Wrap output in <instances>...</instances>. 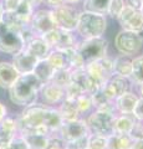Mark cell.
Returning a JSON list of instances; mask_svg holds the SVG:
<instances>
[{
    "label": "cell",
    "mask_w": 143,
    "mask_h": 149,
    "mask_svg": "<svg viewBox=\"0 0 143 149\" xmlns=\"http://www.w3.org/2000/svg\"><path fill=\"white\" fill-rule=\"evenodd\" d=\"M141 13H142V15H143V3H142V8H141Z\"/></svg>",
    "instance_id": "f6af8a7d"
},
{
    "label": "cell",
    "mask_w": 143,
    "mask_h": 149,
    "mask_svg": "<svg viewBox=\"0 0 143 149\" xmlns=\"http://www.w3.org/2000/svg\"><path fill=\"white\" fill-rule=\"evenodd\" d=\"M132 136L135 137V139H142L143 138V122H138L135 130L132 132Z\"/></svg>",
    "instance_id": "74e56055"
},
{
    "label": "cell",
    "mask_w": 143,
    "mask_h": 149,
    "mask_svg": "<svg viewBox=\"0 0 143 149\" xmlns=\"http://www.w3.org/2000/svg\"><path fill=\"white\" fill-rule=\"evenodd\" d=\"M67 144L60 138L57 134H54V136L50 137V141L46 149H65Z\"/></svg>",
    "instance_id": "836d02e7"
},
{
    "label": "cell",
    "mask_w": 143,
    "mask_h": 149,
    "mask_svg": "<svg viewBox=\"0 0 143 149\" xmlns=\"http://www.w3.org/2000/svg\"><path fill=\"white\" fill-rule=\"evenodd\" d=\"M50 82H52V83H55V85H57V86H61L63 88H66L71 83V70H67V68L55 70V72L52 74Z\"/></svg>",
    "instance_id": "f1b7e54d"
},
{
    "label": "cell",
    "mask_w": 143,
    "mask_h": 149,
    "mask_svg": "<svg viewBox=\"0 0 143 149\" xmlns=\"http://www.w3.org/2000/svg\"><path fill=\"white\" fill-rule=\"evenodd\" d=\"M6 113H8L6 107L4 106V104L1 103V102H0V120H1L3 118H5V117H6V116H8Z\"/></svg>",
    "instance_id": "ab89813d"
},
{
    "label": "cell",
    "mask_w": 143,
    "mask_h": 149,
    "mask_svg": "<svg viewBox=\"0 0 143 149\" xmlns=\"http://www.w3.org/2000/svg\"><path fill=\"white\" fill-rule=\"evenodd\" d=\"M25 139V142L29 146V149H46L51 136L46 134H39V133H25L20 134Z\"/></svg>",
    "instance_id": "d4e9b609"
},
{
    "label": "cell",
    "mask_w": 143,
    "mask_h": 149,
    "mask_svg": "<svg viewBox=\"0 0 143 149\" xmlns=\"http://www.w3.org/2000/svg\"><path fill=\"white\" fill-rule=\"evenodd\" d=\"M38 62H39V60L30 52H27L25 49L20 50L15 55H13V60H11L13 66L15 67V70L20 74L33 72Z\"/></svg>",
    "instance_id": "5bb4252c"
},
{
    "label": "cell",
    "mask_w": 143,
    "mask_h": 149,
    "mask_svg": "<svg viewBox=\"0 0 143 149\" xmlns=\"http://www.w3.org/2000/svg\"><path fill=\"white\" fill-rule=\"evenodd\" d=\"M124 6H126L124 0H111L110 6L107 9V13H106V16L111 17V19H117L118 15L124 9Z\"/></svg>",
    "instance_id": "4dcf8cb0"
},
{
    "label": "cell",
    "mask_w": 143,
    "mask_h": 149,
    "mask_svg": "<svg viewBox=\"0 0 143 149\" xmlns=\"http://www.w3.org/2000/svg\"><path fill=\"white\" fill-rule=\"evenodd\" d=\"M136 139L132 134L112 133L107 137L106 149H130L135 146Z\"/></svg>",
    "instance_id": "ffe728a7"
},
{
    "label": "cell",
    "mask_w": 143,
    "mask_h": 149,
    "mask_svg": "<svg viewBox=\"0 0 143 149\" xmlns=\"http://www.w3.org/2000/svg\"><path fill=\"white\" fill-rule=\"evenodd\" d=\"M111 0H82L81 8L82 10H89V11H95L100 14L107 13V9L110 6Z\"/></svg>",
    "instance_id": "83f0119b"
},
{
    "label": "cell",
    "mask_w": 143,
    "mask_h": 149,
    "mask_svg": "<svg viewBox=\"0 0 143 149\" xmlns=\"http://www.w3.org/2000/svg\"><path fill=\"white\" fill-rule=\"evenodd\" d=\"M106 146H107V137L89 133V136L86 138L87 149H106Z\"/></svg>",
    "instance_id": "f546056e"
},
{
    "label": "cell",
    "mask_w": 143,
    "mask_h": 149,
    "mask_svg": "<svg viewBox=\"0 0 143 149\" xmlns=\"http://www.w3.org/2000/svg\"><path fill=\"white\" fill-rule=\"evenodd\" d=\"M113 113L100 109H93L85 117L89 132L102 137H108L113 133Z\"/></svg>",
    "instance_id": "8992f818"
},
{
    "label": "cell",
    "mask_w": 143,
    "mask_h": 149,
    "mask_svg": "<svg viewBox=\"0 0 143 149\" xmlns=\"http://www.w3.org/2000/svg\"><path fill=\"white\" fill-rule=\"evenodd\" d=\"M66 98V91L61 86H57L52 82H46L40 88L39 101L41 104L47 107H57Z\"/></svg>",
    "instance_id": "7c38bea8"
},
{
    "label": "cell",
    "mask_w": 143,
    "mask_h": 149,
    "mask_svg": "<svg viewBox=\"0 0 143 149\" xmlns=\"http://www.w3.org/2000/svg\"><path fill=\"white\" fill-rule=\"evenodd\" d=\"M56 108L60 112V116H61L63 122H65V120H73V119L81 118L80 113H78V109H77L75 100L65 98L61 103L56 107Z\"/></svg>",
    "instance_id": "603a6c76"
},
{
    "label": "cell",
    "mask_w": 143,
    "mask_h": 149,
    "mask_svg": "<svg viewBox=\"0 0 143 149\" xmlns=\"http://www.w3.org/2000/svg\"><path fill=\"white\" fill-rule=\"evenodd\" d=\"M133 90H135V92L138 95V97H140V98H143V83L136 86L135 88H133Z\"/></svg>",
    "instance_id": "60d3db41"
},
{
    "label": "cell",
    "mask_w": 143,
    "mask_h": 149,
    "mask_svg": "<svg viewBox=\"0 0 143 149\" xmlns=\"http://www.w3.org/2000/svg\"><path fill=\"white\" fill-rule=\"evenodd\" d=\"M71 83L77 86L84 93L89 95H93L96 91L100 90L85 68L71 70Z\"/></svg>",
    "instance_id": "9a60e30c"
},
{
    "label": "cell",
    "mask_w": 143,
    "mask_h": 149,
    "mask_svg": "<svg viewBox=\"0 0 143 149\" xmlns=\"http://www.w3.org/2000/svg\"><path fill=\"white\" fill-rule=\"evenodd\" d=\"M66 0H43V5L47 9H54L56 6H60L65 4Z\"/></svg>",
    "instance_id": "d590c367"
},
{
    "label": "cell",
    "mask_w": 143,
    "mask_h": 149,
    "mask_svg": "<svg viewBox=\"0 0 143 149\" xmlns=\"http://www.w3.org/2000/svg\"><path fill=\"white\" fill-rule=\"evenodd\" d=\"M24 49L33 56H35L39 61L47 57V55L51 51V49L49 47V45L45 42L41 36H36L34 39H31L29 42H26L24 45Z\"/></svg>",
    "instance_id": "d6986e66"
},
{
    "label": "cell",
    "mask_w": 143,
    "mask_h": 149,
    "mask_svg": "<svg viewBox=\"0 0 143 149\" xmlns=\"http://www.w3.org/2000/svg\"><path fill=\"white\" fill-rule=\"evenodd\" d=\"M22 1L27 3L30 6H33L34 9H36V8H40L41 5H43V0H22Z\"/></svg>",
    "instance_id": "f35d334b"
},
{
    "label": "cell",
    "mask_w": 143,
    "mask_h": 149,
    "mask_svg": "<svg viewBox=\"0 0 143 149\" xmlns=\"http://www.w3.org/2000/svg\"><path fill=\"white\" fill-rule=\"evenodd\" d=\"M54 72H55V68L51 66V63L46 58L40 60V61L36 63V66L33 71V73L39 78V81L43 83V85L51 80Z\"/></svg>",
    "instance_id": "cb8c5ba5"
},
{
    "label": "cell",
    "mask_w": 143,
    "mask_h": 149,
    "mask_svg": "<svg viewBox=\"0 0 143 149\" xmlns=\"http://www.w3.org/2000/svg\"><path fill=\"white\" fill-rule=\"evenodd\" d=\"M132 58L130 56H124V55H117L113 57V74H118L122 77H131L132 73Z\"/></svg>",
    "instance_id": "7402d4cb"
},
{
    "label": "cell",
    "mask_w": 143,
    "mask_h": 149,
    "mask_svg": "<svg viewBox=\"0 0 143 149\" xmlns=\"http://www.w3.org/2000/svg\"><path fill=\"white\" fill-rule=\"evenodd\" d=\"M133 116L136 117L138 122H143V98L138 100L135 109H133Z\"/></svg>",
    "instance_id": "e575fe53"
},
{
    "label": "cell",
    "mask_w": 143,
    "mask_h": 149,
    "mask_svg": "<svg viewBox=\"0 0 143 149\" xmlns=\"http://www.w3.org/2000/svg\"><path fill=\"white\" fill-rule=\"evenodd\" d=\"M112 62H113V57H111L110 55H107L106 57L97 60V61L87 65L85 67L87 73L90 74V77L93 80V82L96 83V86L98 88H102L106 81L113 74Z\"/></svg>",
    "instance_id": "9c48e42d"
},
{
    "label": "cell",
    "mask_w": 143,
    "mask_h": 149,
    "mask_svg": "<svg viewBox=\"0 0 143 149\" xmlns=\"http://www.w3.org/2000/svg\"><path fill=\"white\" fill-rule=\"evenodd\" d=\"M17 134L15 118L6 116L0 120V149H5Z\"/></svg>",
    "instance_id": "e0dca14e"
},
{
    "label": "cell",
    "mask_w": 143,
    "mask_h": 149,
    "mask_svg": "<svg viewBox=\"0 0 143 149\" xmlns=\"http://www.w3.org/2000/svg\"><path fill=\"white\" fill-rule=\"evenodd\" d=\"M22 0H0L4 13H13L20 6Z\"/></svg>",
    "instance_id": "d6a6232c"
},
{
    "label": "cell",
    "mask_w": 143,
    "mask_h": 149,
    "mask_svg": "<svg viewBox=\"0 0 143 149\" xmlns=\"http://www.w3.org/2000/svg\"><path fill=\"white\" fill-rule=\"evenodd\" d=\"M30 27L38 36H43L50 30L55 29L56 26H55L54 19L51 15V9H47L45 6L34 9L30 20Z\"/></svg>",
    "instance_id": "30bf717a"
},
{
    "label": "cell",
    "mask_w": 143,
    "mask_h": 149,
    "mask_svg": "<svg viewBox=\"0 0 143 149\" xmlns=\"http://www.w3.org/2000/svg\"><path fill=\"white\" fill-rule=\"evenodd\" d=\"M78 113L82 118H85L87 114H90L92 111L95 109V104H93V98H92V95L89 93H82L81 96H78L75 100Z\"/></svg>",
    "instance_id": "4316f807"
},
{
    "label": "cell",
    "mask_w": 143,
    "mask_h": 149,
    "mask_svg": "<svg viewBox=\"0 0 143 149\" xmlns=\"http://www.w3.org/2000/svg\"><path fill=\"white\" fill-rule=\"evenodd\" d=\"M43 83L33 72L19 74L16 81L9 87V98L19 107H29L39 102V92Z\"/></svg>",
    "instance_id": "6da1fadb"
},
{
    "label": "cell",
    "mask_w": 143,
    "mask_h": 149,
    "mask_svg": "<svg viewBox=\"0 0 143 149\" xmlns=\"http://www.w3.org/2000/svg\"><path fill=\"white\" fill-rule=\"evenodd\" d=\"M131 90H133V85L130 78L118 76V74H112L101 88L103 95L111 101H114L124 92Z\"/></svg>",
    "instance_id": "8fae6325"
},
{
    "label": "cell",
    "mask_w": 143,
    "mask_h": 149,
    "mask_svg": "<svg viewBox=\"0 0 143 149\" xmlns=\"http://www.w3.org/2000/svg\"><path fill=\"white\" fill-rule=\"evenodd\" d=\"M130 80L133 88L143 83V54L137 55L132 58V73Z\"/></svg>",
    "instance_id": "484cf974"
},
{
    "label": "cell",
    "mask_w": 143,
    "mask_h": 149,
    "mask_svg": "<svg viewBox=\"0 0 143 149\" xmlns=\"http://www.w3.org/2000/svg\"><path fill=\"white\" fill-rule=\"evenodd\" d=\"M5 149H29V146H27L25 139L22 138L20 134H16Z\"/></svg>",
    "instance_id": "1f68e13d"
},
{
    "label": "cell",
    "mask_w": 143,
    "mask_h": 149,
    "mask_svg": "<svg viewBox=\"0 0 143 149\" xmlns=\"http://www.w3.org/2000/svg\"><path fill=\"white\" fill-rule=\"evenodd\" d=\"M130 149H137V148H136V146H133V147H132V148H130Z\"/></svg>",
    "instance_id": "bcb514c9"
},
{
    "label": "cell",
    "mask_w": 143,
    "mask_h": 149,
    "mask_svg": "<svg viewBox=\"0 0 143 149\" xmlns=\"http://www.w3.org/2000/svg\"><path fill=\"white\" fill-rule=\"evenodd\" d=\"M24 40L20 30L11 26L4 20L0 21V51L6 55H15L24 49Z\"/></svg>",
    "instance_id": "52a82bcc"
},
{
    "label": "cell",
    "mask_w": 143,
    "mask_h": 149,
    "mask_svg": "<svg viewBox=\"0 0 143 149\" xmlns=\"http://www.w3.org/2000/svg\"><path fill=\"white\" fill-rule=\"evenodd\" d=\"M89 128H87L85 118H77L73 120H65L62 122L61 127L57 130V136L62 139L66 144H72L77 141H81L89 136Z\"/></svg>",
    "instance_id": "ba28073f"
},
{
    "label": "cell",
    "mask_w": 143,
    "mask_h": 149,
    "mask_svg": "<svg viewBox=\"0 0 143 149\" xmlns=\"http://www.w3.org/2000/svg\"><path fill=\"white\" fill-rule=\"evenodd\" d=\"M75 50L86 67L87 65L108 55V40L105 36L95 39H80Z\"/></svg>",
    "instance_id": "3957f363"
},
{
    "label": "cell",
    "mask_w": 143,
    "mask_h": 149,
    "mask_svg": "<svg viewBox=\"0 0 143 149\" xmlns=\"http://www.w3.org/2000/svg\"><path fill=\"white\" fill-rule=\"evenodd\" d=\"M84 149H87V148H84Z\"/></svg>",
    "instance_id": "7dc6e473"
},
{
    "label": "cell",
    "mask_w": 143,
    "mask_h": 149,
    "mask_svg": "<svg viewBox=\"0 0 143 149\" xmlns=\"http://www.w3.org/2000/svg\"><path fill=\"white\" fill-rule=\"evenodd\" d=\"M107 27L108 17L105 14L81 10L75 32L78 39H95L105 36Z\"/></svg>",
    "instance_id": "7a4b0ae2"
},
{
    "label": "cell",
    "mask_w": 143,
    "mask_h": 149,
    "mask_svg": "<svg viewBox=\"0 0 143 149\" xmlns=\"http://www.w3.org/2000/svg\"><path fill=\"white\" fill-rule=\"evenodd\" d=\"M81 10V6L71 5V4L66 3L51 9V15L55 26L66 31H75Z\"/></svg>",
    "instance_id": "5b68a950"
},
{
    "label": "cell",
    "mask_w": 143,
    "mask_h": 149,
    "mask_svg": "<svg viewBox=\"0 0 143 149\" xmlns=\"http://www.w3.org/2000/svg\"><path fill=\"white\" fill-rule=\"evenodd\" d=\"M138 120L133 113H116L113 119V133L132 134Z\"/></svg>",
    "instance_id": "2e32d148"
},
{
    "label": "cell",
    "mask_w": 143,
    "mask_h": 149,
    "mask_svg": "<svg viewBox=\"0 0 143 149\" xmlns=\"http://www.w3.org/2000/svg\"><path fill=\"white\" fill-rule=\"evenodd\" d=\"M142 3H143V0H124L126 6L131 8V9H135V10H141Z\"/></svg>",
    "instance_id": "8d00e7d4"
},
{
    "label": "cell",
    "mask_w": 143,
    "mask_h": 149,
    "mask_svg": "<svg viewBox=\"0 0 143 149\" xmlns=\"http://www.w3.org/2000/svg\"><path fill=\"white\" fill-rule=\"evenodd\" d=\"M116 20L118 21L121 29L143 34V15L141 10H135V9L124 6Z\"/></svg>",
    "instance_id": "4fadbf2b"
},
{
    "label": "cell",
    "mask_w": 143,
    "mask_h": 149,
    "mask_svg": "<svg viewBox=\"0 0 143 149\" xmlns=\"http://www.w3.org/2000/svg\"><path fill=\"white\" fill-rule=\"evenodd\" d=\"M65 149H75V148H72V147H68V146H66V148Z\"/></svg>",
    "instance_id": "ee69618b"
},
{
    "label": "cell",
    "mask_w": 143,
    "mask_h": 149,
    "mask_svg": "<svg viewBox=\"0 0 143 149\" xmlns=\"http://www.w3.org/2000/svg\"><path fill=\"white\" fill-rule=\"evenodd\" d=\"M114 47L119 55L135 57L142 52L143 34L121 29L114 36Z\"/></svg>",
    "instance_id": "277c9868"
},
{
    "label": "cell",
    "mask_w": 143,
    "mask_h": 149,
    "mask_svg": "<svg viewBox=\"0 0 143 149\" xmlns=\"http://www.w3.org/2000/svg\"><path fill=\"white\" fill-rule=\"evenodd\" d=\"M3 15H4V11H3L1 4H0V21H1V20H3Z\"/></svg>",
    "instance_id": "7bdbcfd3"
},
{
    "label": "cell",
    "mask_w": 143,
    "mask_h": 149,
    "mask_svg": "<svg viewBox=\"0 0 143 149\" xmlns=\"http://www.w3.org/2000/svg\"><path fill=\"white\" fill-rule=\"evenodd\" d=\"M138 100H140V97L135 92V90L124 92L123 95L113 101L116 113H133V109H135Z\"/></svg>",
    "instance_id": "ac0fdd59"
},
{
    "label": "cell",
    "mask_w": 143,
    "mask_h": 149,
    "mask_svg": "<svg viewBox=\"0 0 143 149\" xmlns=\"http://www.w3.org/2000/svg\"><path fill=\"white\" fill-rule=\"evenodd\" d=\"M19 74L20 73L15 70L11 62L0 61V88L9 90V87L16 81Z\"/></svg>",
    "instance_id": "44dd1931"
},
{
    "label": "cell",
    "mask_w": 143,
    "mask_h": 149,
    "mask_svg": "<svg viewBox=\"0 0 143 149\" xmlns=\"http://www.w3.org/2000/svg\"><path fill=\"white\" fill-rule=\"evenodd\" d=\"M135 146L137 149H143V138L142 139H137L136 143H135Z\"/></svg>",
    "instance_id": "b9f144b4"
}]
</instances>
